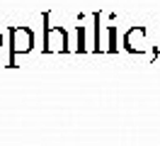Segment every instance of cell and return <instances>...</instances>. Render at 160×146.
<instances>
[{
    "label": "cell",
    "instance_id": "6da1fadb",
    "mask_svg": "<svg viewBox=\"0 0 160 146\" xmlns=\"http://www.w3.org/2000/svg\"><path fill=\"white\" fill-rule=\"evenodd\" d=\"M12 34V51L20 54V51H27L32 46V34L29 29H10Z\"/></svg>",
    "mask_w": 160,
    "mask_h": 146
},
{
    "label": "cell",
    "instance_id": "7a4b0ae2",
    "mask_svg": "<svg viewBox=\"0 0 160 146\" xmlns=\"http://www.w3.org/2000/svg\"><path fill=\"white\" fill-rule=\"evenodd\" d=\"M0 41H2V39H0Z\"/></svg>",
    "mask_w": 160,
    "mask_h": 146
}]
</instances>
